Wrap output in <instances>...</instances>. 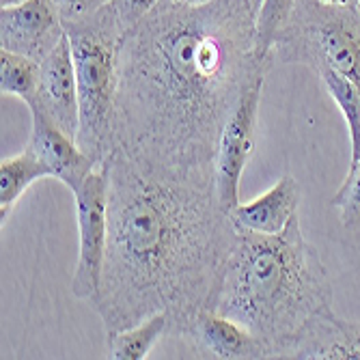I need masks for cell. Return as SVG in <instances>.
<instances>
[{
  "instance_id": "cell-1",
  "label": "cell",
  "mask_w": 360,
  "mask_h": 360,
  "mask_svg": "<svg viewBox=\"0 0 360 360\" xmlns=\"http://www.w3.org/2000/svg\"><path fill=\"white\" fill-rule=\"evenodd\" d=\"M270 68L257 54L248 0H162L123 32L112 151L147 175L216 186L222 129L250 80Z\"/></svg>"
},
{
  "instance_id": "cell-2",
  "label": "cell",
  "mask_w": 360,
  "mask_h": 360,
  "mask_svg": "<svg viewBox=\"0 0 360 360\" xmlns=\"http://www.w3.org/2000/svg\"><path fill=\"white\" fill-rule=\"evenodd\" d=\"M108 246L100 293L91 302L106 337L167 313L169 335L186 339L212 309L238 231L216 186L139 171L119 151L106 160Z\"/></svg>"
},
{
  "instance_id": "cell-3",
  "label": "cell",
  "mask_w": 360,
  "mask_h": 360,
  "mask_svg": "<svg viewBox=\"0 0 360 360\" xmlns=\"http://www.w3.org/2000/svg\"><path fill=\"white\" fill-rule=\"evenodd\" d=\"M212 309L264 339L272 358H283L311 319L333 309L328 272L300 218L278 236L238 233Z\"/></svg>"
},
{
  "instance_id": "cell-4",
  "label": "cell",
  "mask_w": 360,
  "mask_h": 360,
  "mask_svg": "<svg viewBox=\"0 0 360 360\" xmlns=\"http://www.w3.org/2000/svg\"><path fill=\"white\" fill-rule=\"evenodd\" d=\"M80 100L78 145L97 165L112 153V125L119 89V48L123 24L115 5H106L82 20L65 24Z\"/></svg>"
},
{
  "instance_id": "cell-5",
  "label": "cell",
  "mask_w": 360,
  "mask_h": 360,
  "mask_svg": "<svg viewBox=\"0 0 360 360\" xmlns=\"http://www.w3.org/2000/svg\"><path fill=\"white\" fill-rule=\"evenodd\" d=\"M272 60L333 70L360 91V11L293 0V7L276 32Z\"/></svg>"
},
{
  "instance_id": "cell-6",
  "label": "cell",
  "mask_w": 360,
  "mask_h": 360,
  "mask_svg": "<svg viewBox=\"0 0 360 360\" xmlns=\"http://www.w3.org/2000/svg\"><path fill=\"white\" fill-rule=\"evenodd\" d=\"M78 220V261L72 278L74 298L93 302L100 293L108 246V173L97 165L74 190Z\"/></svg>"
},
{
  "instance_id": "cell-7",
  "label": "cell",
  "mask_w": 360,
  "mask_h": 360,
  "mask_svg": "<svg viewBox=\"0 0 360 360\" xmlns=\"http://www.w3.org/2000/svg\"><path fill=\"white\" fill-rule=\"evenodd\" d=\"M266 74L268 72L257 74L250 80V84L244 89L218 143L214 181H216L218 201L224 212H231L242 201L240 184L255 151L259 104H261V93H264Z\"/></svg>"
},
{
  "instance_id": "cell-8",
  "label": "cell",
  "mask_w": 360,
  "mask_h": 360,
  "mask_svg": "<svg viewBox=\"0 0 360 360\" xmlns=\"http://www.w3.org/2000/svg\"><path fill=\"white\" fill-rule=\"evenodd\" d=\"M30 102H35L63 132L78 141L80 132V100L78 78L68 32L39 60V89ZM28 102V104H30Z\"/></svg>"
},
{
  "instance_id": "cell-9",
  "label": "cell",
  "mask_w": 360,
  "mask_h": 360,
  "mask_svg": "<svg viewBox=\"0 0 360 360\" xmlns=\"http://www.w3.org/2000/svg\"><path fill=\"white\" fill-rule=\"evenodd\" d=\"M26 106L30 110V136L26 149L50 171L52 179H58L74 192L97 167L95 158H91L76 139L63 132L35 102Z\"/></svg>"
},
{
  "instance_id": "cell-10",
  "label": "cell",
  "mask_w": 360,
  "mask_h": 360,
  "mask_svg": "<svg viewBox=\"0 0 360 360\" xmlns=\"http://www.w3.org/2000/svg\"><path fill=\"white\" fill-rule=\"evenodd\" d=\"M65 37L52 0H24L0 9V48L41 60Z\"/></svg>"
},
{
  "instance_id": "cell-11",
  "label": "cell",
  "mask_w": 360,
  "mask_h": 360,
  "mask_svg": "<svg viewBox=\"0 0 360 360\" xmlns=\"http://www.w3.org/2000/svg\"><path fill=\"white\" fill-rule=\"evenodd\" d=\"M186 341L201 358L218 360H261L272 358L270 345L252 335L246 326L224 317L214 309H203L190 323Z\"/></svg>"
},
{
  "instance_id": "cell-12",
  "label": "cell",
  "mask_w": 360,
  "mask_h": 360,
  "mask_svg": "<svg viewBox=\"0 0 360 360\" xmlns=\"http://www.w3.org/2000/svg\"><path fill=\"white\" fill-rule=\"evenodd\" d=\"M300 196L302 192L298 179L285 175L255 199L240 201V205L229 212V216L238 233L278 236L293 218H298Z\"/></svg>"
},
{
  "instance_id": "cell-13",
  "label": "cell",
  "mask_w": 360,
  "mask_h": 360,
  "mask_svg": "<svg viewBox=\"0 0 360 360\" xmlns=\"http://www.w3.org/2000/svg\"><path fill=\"white\" fill-rule=\"evenodd\" d=\"M283 358L360 360V321L343 319L335 309L323 311L289 343Z\"/></svg>"
},
{
  "instance_id": "cell-14",
  "label": "cell",
  "mask_w": 360,
  "mask_h": 360,
  "mask_svg": "<svg viewBox=\"0 0 360 360\" xmlns=\"http://www.w3.org/2000/svg\"><path fill=\"white\" fill-rule=\"evenodd\" d=\"M50 177V171L28 149L0 160V222L3 226L28 188L39 179Z\"/></svg>"
},
{
  "instance_id": "cell-15",
  "label": "cell",
  "mask_w": 360,
  "mask_h": 360,
  "mask_svg": "<svg viewBox=\"0 0 360 360\" xmlns=\"http://www.w3.org/2000/svg\"><path fill=\"white\" fill-rule=\"evenodd\" d=\"M169 335V315L155 313L132 328L119 330L108 339V358L112 360H143L151 354L158 341Z\"/></svg>"
},
{
  "instance_id": "cell-16",
  "label": "cell",
  "mask_w": 360,
  "mask_h": 360,
  "mask_svg": "<svg viewBox=\"0 0 360 360\" xmlns=\"http://www.w3.org/2000/svg\"><path fill=\"white\" fill-rule=\"evenodd\" d=\"M321 80V84L328 91V95L335 100L337 108L341 110L347 136H349V165L360 160V91L358 86L347 80L345 76L333 72V70H317L315 72Z\"/></svg>"
},
{
  "instance_id": "cell-17",
  "label": "cell",
  "mask_w": 360,
  "mask_h": 360,
  "mask_svg": "<svg viewBox=\"0 0 360 360\" xmlns=\"http://www.w3.org/2000/svg\"><path fill=\"white\" fill-rule=\"evenodd\" d=\"M39 89V60L11 52L0 50V91L3 95L20 97L28 104L37 95Z\"/></svg>"
},
{
  "instance_id": "cell-18",
  "label": "cell",
  "mask_w": 360,
  "mask_h": 360,
  "mask_svg": "<svg viewBox=\"0 0 360 360\" xmlns=\"http://www.w3.org/2000/svg\"><path fill=\"white\" fill-rule=\"evenodd\" d=\"M293 7V0H266L257 15V54L264 60H272V46L276 39V32L285 24L289 11Z\"/></svg>"
},
{
  "instance_id": "cell-19",
  "label": "cell",
  "mask_w": 360,
  "mask_h": 360,
  "mask_svg": "<svg viewBox=\"0 0 360 360\" xmlns=\"http://www.w3.org/2000/svg\"><path fill=\"white\" fill-rule=\"evenodd\" d=\"M330 205L339 212L345 229L349 231L360 229V160L349 165L347 175L335 192Z\"/></svg>"
},
{
  "instance_id": "cell-20",
  "label": "cell",
  "mask_w": 360,
  "mask_h": 360,
  "mask_svg": "<svg viewBox=\"0 0 360 360\" xmlns=\"http://www.w3.org/2000/svg\"><path fill=\"white\" fill-rule=\"evenodd\" d=\"M63 24H70L76 20H82L95 11H100L102 7L110 5L112 0H52Z\"/></svg>"
},
{
  "instance_id": "cell-21",
  "label": "cell",
  "mask_w": 360,
  "mask_h": 360,
  "mask_svg": "<svg viewBox=\"0 0 360 360\" xmlns=\"http://www.w3.org/2000/svg\"><path fill=\"white\" fill-rule=\"evenodd\" d=\"M162 0H112V5L119 13V20L123 24V28H132L134 24H139L149 11H153Z\"/></svg>"
},
{
  "instance_id": "cell-22",
  "label": "cell",
  "mask_w": 360,
  "mask_h": 360,
  "mask_svg": "<svg viewBox=\"0 0 360 360\" xmlns=\"http://www.w3.org/2000/svg\"><path fill=\"white\" fill-rule=\"evenodd\" d=\"M321 5H330V7H345V9H358L360 0H317Z\"/></svg>"
},
{
  "instance_id": "cell-23",
  "label": "cell",
  "mask_w": 360,
  "mask_h": 360,
  "mask_svg": "<svg viewBox=\"0 0 360 360\" xmlns=\"http://www.w3.org/2000/svg\"><path fill=\"white\" fill-rule=\"evenodd\" d=\"M169 3H177V5H186V7H201V5L212 3V0H169Z\"/></svg>"
},
{
  "instance_id": "cell-24",
  "label": "cell",
  "mask_w": 360,
  "mask_h": 360,
  "mask_svg": "<svg viewBox=\"0 0 360 360\" xmlns=\"http://www.w3.org/2000/svg\"><path fill=\"white\" fill-rule=\"evenodd\" d=\"M248 3L252 5V9H255V13L259 15V11H261V7H264V3H266V0H248Z\"/></svg>"
},
{
  "instance_id": "cell-25",
  "label": "cell",
  "mask_w": 360,
  "mask_h": 360,
  "mask_svg": "<svg viewBox=\"0 0 360 360\" xmlns=\"http://www.w3.org/2000/svg\"><path fill=\"white\" fill-rule=\"evenodd\" d=\"M20 3H24V0H0V9H3V7H13V5H20Z\"/></svg>"
},
{
  "instance_id": "cell-26",
  "label": "cell",
  "mask_w": 360,
  "mask_h": 360,
  "mask_svg": "<svg viewBox=\"0 0 360 360\" xmlns=\"http://www.w3.org/2000/svg\"><path fill=\"white\" fill-rule=\"evenodd\" d=\"M358 11H360V7H358Z\"/></svg>"
}]
</instances>
